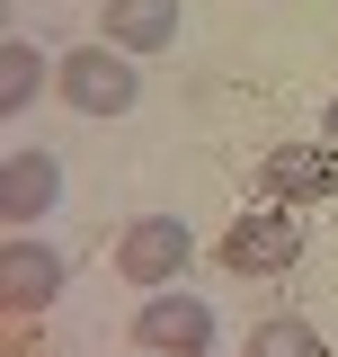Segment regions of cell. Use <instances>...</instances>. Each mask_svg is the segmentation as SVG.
<instances>
[{
  "instance_id": "cell-1",
  "label": "cell",
  "mask_w": 338,
  "mask_h": 357,
  "mask_svg": "<svg viewBox=\"0 0 338 357\" xmlns=\"http://www.w3.org/2000/svg\"><path fill=\"white\" fill-rule=\"evenodd\" d=\"M54 89H63V107L72 116H125L134 98H143V72H134L125 45H72V54H54Z\"/></svg>"
},
{
  "instance_id": "cell-2",
  "label": "cell",
  "mask_w": 338,
  "mask_h": 357,
  "mask_svg": "<svg viewBox=\"0 0 338 357\" xmlns=\"http://www.w3.org/2000/svg\"><path fill=\"white\" fill-rule=\"evenodd\" d=\"M214 259H223V277H285V268L303 259V223L294 206H241V215L223 223V241H214Z\"/></svg>"
},
{
  "instance_id": "cell-3",
  "label": "cell",
  "mask_w": 338,
  "mask_h": 357,
  "mask_svg": "<svg viewBox=\"0 0 338 357\" xmlns=\"http://www.w3.org/2000/svg\"><path fill=\"white\" fill-rule=\"evenodd\" d=\"M125 331H134L143 357H205L214 349V304L205 295H178V286H152Z\"/></svg>"
},
{
  "instance_id": "cell-4",
  "label": "cell",
  "mask_w": 338,
  "mask_h": 357,
  "mask_svg": "<svg viewBox=\"0 0 338 357\" xmlns=\"http://www.w3.org/2000/svg\"><path fill=\"white\" fill-rule=\"evenodd\" d=\"M196 259V241H187V223L178 215H134L125 232H116V277L125 286H178V268Z\"/></svg>"
},
{
  "instance_id": "cell-5",
  "label": "cell",
  "mask_w": 338,
  "mask_h": 357,
  "mask_svg": "<svg viewBox=\"0 0 338 357\" xmlns=\"http://www.w3.org/2000/svg\"><path fill=\"white\" fill-rule=\"evenodd\" d=\"M330 188H338L330 143H276V152L258 161V197H267V206H321Z\"/></svg>"
},
{
  "instance_id": "cell-6",
  "label": "cell",
  "mask_w": 338,
  "mask_h": 357,
  "mask_svg": "<svg viewBox=\"0 0 338 357\" xmlns=\"http://www.w3.org/2000/svg\"><path fill=\"white\" fill-rule=\"evenodd\" d=\"M54 197H63V161L45 143H18L9 170H0V215H9V232H36L54 215Z\"/></svg>"
},
{
  "instance_id": "cell-7",
  "label": "cell",
  "mask_w": 338,
  "mask_h": 357,
  "mask_svg": "<svg viewBox=\"0 0 338 357\" xmlns=\"http://www.w3.org/2000/svg\"><path fill=\"white\" fill-rule=\"evenodd\" d=\"M63 295V250L36 241V232H9V268H0V304L18 312V321H36L45 304Z\"/></svg>"
},
{
  "instance_id": "cell-8",
  "label": "cell",
  "mask_w": 338,
  "mask_h": 357,
  "mask_svg": "<svg viewBox=\"0 0 338 357\" xmlns=\"http://www.w3.org/2000/svg\"><path fill=\"white\" fill-rule=\"evenodd\" d=\"M98 36L125 45L134 63H143V54H169V36H178V0H107V9H98Z\"/></svg>"
},
{
  "instance_id": "cell-9",
  "label": "cell",
  "mask_w": 338,
  "mask_h": 357,
  "mask_svg": "<svg viewBox=\"0 0 338 357\" xmlns=\"http://www.w3.org/2000/svg\"><path fill=\"white\" fill-rule=\"evenodd\" d=\"M45 89H54L45 45H36V36H9V54H0V98H9V107H36Z\"/></svg>"
},
{
  "instance_id": "cell-10",
  "label": "cell",
  "mask_w": 338,
  "mask_h": 357,
  "mask_svg": "<svg viewBox=\"0 0 338 357\" xmlns=\"http://www.w3.org/2000/svg\"><path fill=\"white\" fill-rule=\"evenodd\" d=\"M241 357H321V331H312V312H267L241 340Z\"/></svg>"
},
{
  "instance_id": "cell-11",
  "label": "cell",
  "mask_w": 338,
  "mask_h": 357,
  "mask_svg": "<svg viewBox=\"0 0 338 357\" xmlns=\"http://www.w3.org/2000/svg\"><path fill=\"white\" fill-rule=\"evenodd\" d=\"M321 143H338V98H330V107H321Z\"/></svg>"
}]
</instances>
